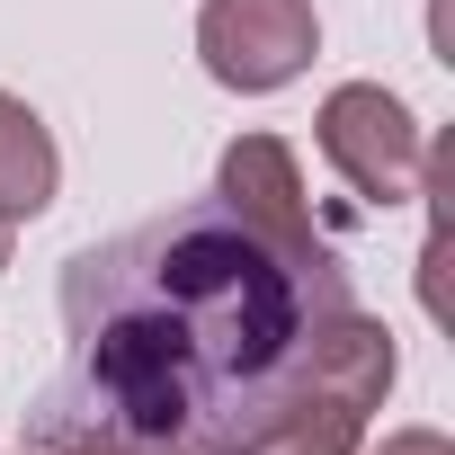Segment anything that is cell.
Returning a JSON list of instances; mask_svg holds the SVG:
<instances>
[{
	"label": "cell",
	"instance_id": "cell-2",
	"mask_svg": "<svg viewBox=\"0 0 455 455\" xmlns=\"http://www.w3.org/2000/svg\"><path fill=\"white\" fill-rule=\"evenodd\" d=\"M322 152H331V170H339L366 205H411V196H419V170H428L419 116H411L384 81H339V90L322 99Z\"/></svg>",
	"mask_w": 455,
	"mask_h": 455
},
{
	"label": "cell",
	"instance_id": "cell-3",
	"mask_svg": "<svg viewBox=\"0 0 455 455\" xmlns=\"http://www.w3.org/2000/svg\"><path fill=\"white\" fill-rule=\"evenodd\" d=\"M322 45L313 0H205L196 10V54L223 90H286Z\"/></svg>",
	"mask_w": 455,
	"mask_h": 455
},
{
	"label": "cell",
	"instance_id": "cell-1",
	"mask_svg": "<svg viewBox=\"0 0 455 455\" xmlns=\"http://www.w3.org/2000/svg\"><path fill=\"white\" fill-rule=\"evenodd\" d=\"M348 304L339 251H286L223 196H196L63 268L72 366L36 393L28 446L45 455L54 437L125 428L223 455L313 375L322 331Z\"/></svg>",
	"mask_w": 455,
	"mask_h": 455
},
{
	"label": "cell",
	"instance_id": "cell-7",
	"mask_svg": "<svg viewBox=\"0 0 455 455\" xmlns=\"http://www.w3.org/2000/svg\"><path fill=\"white\" fill-rule=\"evenodd\" d=\"M375 455H455V446H446L437 428H393V437H384Z\"/></svg>",
	"mask_w": 455,
	"mask_h": 455
},
{
	"label": "cell",
	"instance_id": "cell-6",
	"mask_svg": "<svg viewBox=\"0 0 455 455\" xmlns=\"http://www.w3.org/2000/svg\"><path fill=\"white\" fill-rule=\"evenodd\" d=\"M36 455V446H28ZM45 455H188V446H170V437H125V428H81V437H54Z\"/></svg>",
	"mask_w": 455,
	"mask_h": 455
},
{
	"label": "cell",
	"instance_id": "cell-5",
	"mask_svg": "<svg viewBox=\"0 0 455 455\" xmlns=\"http://www.w3.org/2000/svg\"><path fill=\"white\" fill-rule=\"evenodd\" d=\"M54 179H63V161H54L45 116H36L28 99L0 90V223L45 214V205H54Z\"/></svg>",
	"mask_w": 455,
	"mask_h": 455
},
{
	"label": "cell",
	"instance_id": "cell-8",
	"mask_svg": "<svg viewBox=\"0 0 455 455\" xmlns=\"http://www.w3.org/2000/svg\"><path fill=\"white\" fill-rule=\"evenodd\" d=\"M0 268H10V223H0Z\"/></svg>",
	"mask_w": 455,
	"mask_h": 455
},
{
	"label": "cell",
	"instance_id": "cell-4",
	"mask_svg": "<svg viewBox=\"0 0 455 455\" xmlns=\"http://www.w3.org/2000/svg\"><path fill=\"white\" fill-rule=\"evenodd\" d=\"M214 196L233 205L242 223H259L268 242H286V251H339V242H331V223H322L313 196H304L295 152H286L277 134H242V143H223V161H214Z\"/></svg>",
	"mask_w": 455,
	"mask_h": 455
}]
</instances>
